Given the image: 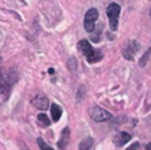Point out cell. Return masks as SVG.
Listing matches in <instances>:
<instances>
[{"label": "cell", "instance_id": "1", "mask_svg": "<svg viewBox=\"0 0 151 150\" xmlns=\"http://www.w3.org/2000/svg\"><path fill=\"white\" fill-rule=\"evenodd\" d=\"M78 50L85 56L86 61L90 64L98 63V61L102 58V53L99 52V50L94 49L88 40H81V41L78 43Z\"/></svg>", "mask_w": 151, "mask_h": 150}, {"label": "cell", "instance_id": "2", "mask_svg": "<svg viewBox=\"0 0 151 150\" xmlns=\"http://www.w3.org/2000/svg\"><path fill=\"white\" fill-rule=\"evenodd\" d=\"M15 81H16V77L11 76V72H5L0 68V94L3 96L9 94L11 87H12V84Z\"/></svg>", "mask_w": 151, "mask_h": 150}, {"label": "cell", "instance_id": "3", "mask_svg": "<svg viewBox=\"0 0 151 150\" xmlns=\"http://www.w3.org/2000/svg\"><path fill=\"white\" fill-rule=\"evenodd\" d=\"M106 13H107V17H109V25H110V29L111 31H117L118 28V17L121 15V7L117 4V3H111L109 4L106 9Z\"/></svg>", "mask_w": 151, "mask_h": 150}, {"label": "cell", "instance_id": "4", "mask_svg": "<svg viewBox=\"0 0 151 150\" xmlns=\"http://www.w3.org/2000/svg\"><path fill=\"white\" fill-rule=\"evenodd\" d=\"M89 113H90L91 118L97 122H105V121H109V120L113 118V116H111L110 112L105 110V109L99 108V106H93Z\"/></svg>", "mask_w": 151, "mask_h": 150}, {"label": "cell", "instance_id": "5", "mask_svg": "<svg viewBox=\"0 0 151 150\" xmlns=\"http://www.w3.org/2000/svg\"><path fill=\"white\" fill-rule=\"evenodd\" d=\"M98 11L96 9V8H91V9H89L88 12H86L85 15V19H83V27H85L86 32H93L94 28H96V24H94V21L98 19Z\"/></svg>", "mask_w": 151, "mask_h": 150}, {"label": "cell", "instance_id": "6", "mask_svg": "<svg viewBox=\"0 0 151 150\" xmlns=\"http://www.w3.org/2000/svg\"><path fill=\"white\" fill-rule=\"evenodd\" d=\"M139 49V43L133 40V41H129L123 45L122 48V53H123V57L126 60H134V55L138 52Z\"/></svg>", "mask_w": 151, "mask_h": 150}, {"label": "cell", "instance_id": "7", "mask_svg": "<svg viewBox=\"0 0 151 150\" xmlns=\"http://www.w3.org/2000/svg\"><path fill=\"white\" fill-rule=\"evenodd\" d=\"M31 104L39 110H47L49 108V101L45 94H36L31 100Z\"/></svg>", "mask_w": 151, "mask_h": 150}, {"label": "cell", "instance_id": "8", "mask_svg": "<svg viewBox=\"0 0 151 150\" xmlns=\"http://www.w3.org/2000/svg\"><path fill=\"white\" fill-rule=\"evenodd\" d=\"M131 140V136L129 134V133H126V132H119V133H117V134L114 136V145L115 146H118V148H121V146H123V145H126V144L129 142V141Z\"/></svg>", "mask_w": 151, "mask_h": 150}, {"label": "cell", "instance_id": "9", "mask_svg": "<svg viewBox=\"0 0 151 150\" xmlns=\"http://www.w3.org/2000/svg\"><path fill=\"white\" fill-rule=\"evenodd\" d=\"M69 138H70V129H69V128H65V129L63 130V133H61V138L57 144L58 149L65 150L66 146H68V144H69Z\"/></svg>", "mask_w": 151, "mask_h": 150}, {"label": "cell", "instance_id": "10", "mask_svg": "<svg viewBox=\"0 0 151 150\" xmlns=\"http://www.w3.org/2000/svg\"><path fill=\"white\" fill-rule=\"evenodd\" d=\"M61 114H63V109L57 104H52V106H50V116H52L53 121L57 122L61 118Z\"/></svg>", "mask_w": 151, "mask_h": 150}, {"label": "cell", "instance_id": "11", "mask_svg": "<svg viewBox=\"0 0 151 150\" xmlns=\"http://www.w3.org/2000/svg\"><path fill=\"white\" fill-rule=\"evenodd\" d=\"M91 146H93V138L88 137V138L81 141L80 146H78V150H90Z\"/></svg>", "mask_w": 151, "mask_h": 150}, {"label": "cell", "instance_id": "12", "mask_svg": "<svg viewBox=\"0 0 151 150\" xmlns=\"http://www.w3.org/2000/svg\"><path fill=\"white\" fill-rule=\"evenodd\" d=\"M37 120H39V122L42 125V126H45V128H48L50 125V120L48 118L45 114H39L37 116Z\"/></svg>", "mask_w": 151, "mask_h": 150}, {"label": "cell", "instance_id": "13", "mask_svg": "<svg viewBox=\"0 0 151 150\" xmlns=\"http://www.w3.org/2000/svg\"><path fill=\"white\" fill-rule=\"evenodd\" d=\"M37 145H39V148L41 150H55L52 148V146H49L47 142H45L42 138H37Z\"/></svg>", "mask_w": 151, "mask_h": 150}, {"label": "cell", "instance_id": "14", "mask_svg": "<svg viewBox=\"0 0 151 150\" xmlns=\"http://www.w3.org/2000/svg\"><path fill=\"white\" fill-rule=\"evenodd\" d=\"M150 53H151V48H150V49H147V52L145 53L143 57L141 58V61H139V65H141V66H145V65H146L147 60H149V57H150Z\"/></svg>", "mask_w": 151, "mask_h": 150}, {"label": "cell", "instance_id": "15", "mask_svg": "<svg viewBox=\"0 0 151 150\" xmlns=\"http://www.w3.org/2000/svg\"><path fill=\"white\" fill-rule=\"evenodd\" d=\"M138 148H139V144L138 142H134L133 145L130 146V148H127L126 150H138Z\"/></svg>", "mask_w": 151, "mask_h": 150}, {"label": "cell", "instance_id": "16", "mask_svg": "<svg viewBox=\"0 0 151 150\" xmlns=\"http://www.w3.org/2000/svg\"><path fill=\"white\" fill-rule=\"evenodd\" d=\"M146 150H151V144H147L146 145Z\"/></svg>", "mask_w": 151, "mask_h": 150}, {"label": "cell", "instance_id": "17", "mask_svg": "<svg viewBox=\"0 0 151 150\" xmlns=\"http://www.w3.org/2000/svg\"><path fill=\"white\" fill-rule=\"evenodd\" d=\"M48 72H49V73L52 74V73H55V69H52V68H50V69H49V71H48Z\"/></svg>", "mask_w": 151, "mask_h": 150}, {"label": "cell", "instance_id": "18", "mask_svg": "<svg viewBox=\"0 0 151 150\" xmlns=\"http://www.w3.org/2000/svg\"><path fill=\"white\" fill-rule=\"evenodd\" d=\"M150 16H151V11H150Z\"/></svg>", "mask_w": 151, "mask_h": 150}]
</instances>
